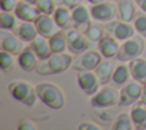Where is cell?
Instances as JSON below:
<instances>
[{"mask_svg":"<svg viewBox=\"0 0 146 130\" xmlns=\"http://www.w3.org/2000/svg\"><path fill=\"white\" fill-rule=\"evenodd\" d=\"M136 1L135 0H120L117 5V14L116 18L127 23L133 22L137 9H136Z\"/></svg>","mask_w":146,"mask_h":130,"instance_id":"cell-19","label":"cell"},{"mask_svg":"<svg viewBox=\"0 0 146 130\" xmlns=\"http://www.w3.org/2000/svg\"><path fill=\"white\" fill-rule=\"evenodd\" d=\"M129 70L131 78L143 86L146 84V59L141 58L140 56L129 62Z\"/></svg>","mask_w":146,"mask_h":130,"instance_id":"cell-22","label":"cell"},{"mask_svg":"<svg viewBox=\"0 0 146 130\" xmlns=\"http://www.w3.org/2000/svg\"><path fill=\"white\" fill-rule=\"evenodd\" d=\"M143 84L136 80L127 82L120 90V106H130L138 101L141 97Z\"/></svg>","mask_w":146,"mask_h":130,"instance_id":"cell-8","label":"cell"},{"mask_svg":"<svg viewBox=\"0 0 146 130\" xmlns=\"http://www.w3.org/2000/svg\"><path fill=\"white\" fill-rule=\"evenodd\" d=\"M8 91L14 99L29 107H32L38 98L35 86L24 80H13L8 84Z\"/></svg>","mask_w":146,"mask_h":130,"instance_id":"cell-3","label":"cell"},{"mask_svg":"<svg viewBox=\"0 0 146 130\" xmlns=\"http://www.w3.org/2000/svg\"><path fill=\"white\" fill-rule=\"evenodd\" d=\"M25 1H27V2H30V3H33V5H35L38 0H25Z\"/></svg>","mask_w":146,"mask_h":130,"instance_id":"cell-40","label":"cell"},{"mask_svg":"<svg viewBox=\"0 0 146 130\" xmlns=\"http://www.w3.org/2000/svg\"><path fill=\"white\" fill-rule=\"evenodd\" d=\"M34 25L38 30V33L47 39H50L54 34H56L58 31L62 30L56 23L55 18L51 15H46V14H41L34 21Z\"/></svg>","mask_w":146,"mask_h":130,"instance_id":"cell-13","label":"cell"},{"mask_svg":"<svg viewBox=\"0 0 146 130\" xmlns=\"http://www.w3.org/2000/svg\"><path fill=\"white\" fill-rule=\"evenodd\" d=\"M140 100L143 103L146 104V84L143 86V92H141V97H140Z\"/></svg>","mask_w":146,"mask_h":130,"instance_id":"cell-38","label":"cell"},{"mask_svg":"<svg viewBox=\"0 0 146 130\" xmlns=\"http://www.w3.org/2000/svg\"><path fill=\"white\" fill-rule=\"evenodd\" d=\"M16 15H13L10 11L1 10L0 14V27L3 30L11 31L16 26Z\"/></svg>","mask_w":146,"mask_h":130,"instance_id":"cell-30","label":"cell"},{"mask_svg":"<svg viewBox=\"0 0 146 130\" xmlns=\"http://www.w3.org/2000/svg\"><path fill=\"white\" fill-rule=\"evenodd\" d=\"M113 1H117V2H119V1H120V0H113Z\"/></svg>","mask_w":146,"mask_h":130,"instance_id":"cell-41","label":"cell"},{"mask_svg":"<svg viewBox=\"0 0 146 130\" xmlns=\"http://www.w3.org/2000/svg\"><path fill=\"white\" fill-rule=\"evenodd\" d=\"M21 40L24 42H31L39 33L33 22H24L16 24V26L11 30Z\"/></svg>","mask_w":146,"mask_h":130,"instance_id":"cell-20","label":"cell"},{"mask_svg":"<svg viewBox=\"0 0 146 130\" xmlns=\"http://www.w3.org/2000/svg\"><path fill=\"white\" fill-rule=\"evenodd\" d=\"M137 6H139V8L146 13V0H135Z\"/></svg>","mask_w":146,"mask_h":130,"instance_id":"cell-37","label":"cell"},{"mask_svg":"<svg viewBox=\"0 0 146 130\" xmlns=\"http://www.w3.org/2000/svg\"><path fill=\"white\" fill-rule=\"evenodd\" d=\"M132 128H133V123L131 115L125 112L120 113L112 125L113 130H131Z\"/></svg>","mask_w":146,"mask_h":130,"instance_id":"cell-28","label":"cell"},{"mask_svg":"<svg viewBox=\"0 0 146 130\" xmlns=\"http://www.w3.org/2000/svg\"><path fill=\"white\" fill-rule=\"evenodd\" d=\"M71 10H72V18H73V27L84 33L88 30V27L91 25L90 10L81 3L75 6Z\"/></svg>","mask_w":146,"mask_h":130,"instance_id":"cell-14","label":"cell"},{"mask_svg":"<svg viewBox=\"0 0 146 130\" xmlns=\"http://www.w3.org/2000/svg\"><path fill=\"white\" fill-rule=\"evenodd\" d=\"M31 48L33 49V51L36 54V56L39 57V59H46L48 58L52 51H51V48H50V44H49V39L38 34L32 41H31Z\"/></svg>","mask_w":146,"mask_h":130,"instance_id":"cell-23","label":"cell"},{"mask_svg":"<svg viewBox=\"0 0 146 130\" xmlns=\"http://www.w3.org/2000/svg\"><path fill=\"white\" fill-rule=\"evenodd\" d=\"M17 3H18V0H0L1 10H5V11H13V10H15Z\"/></svg>","mask_w":146,"mask_h":130,"instance_id":"cell-34","label":"cell"},{"mask_svg":"<svg viewBox=\"0 0 146 130\" xmlns=\"http://www.w3.org/2000/svg\"><path fill=\"white\" fill-rule=\"evenodd\" d=\"M17 57H18V65L25 72H31V71L35 70L38 64H39V62H40L39 57L33 51L31 46L25 47L23 49V51Z\"/></svg>","mask_w":146,"mask_h":130,"instance_id":"cell-17","label":"cell"},{"mask_svg":"<svg viewBox=\"0 0 146 130\" xmlns=\"http://www.w3.org/2000/svg\"><path fill=\"white\" fill-rule=\"evenodd\" d=\"M0 66H1L2 72L9 73L14 67V55L6 51V50H1V52H0Z\"/></svg>","mask_w":146,"mask_h":130,"instance_id":"cell-31","label":"cell"},{"mask_svg":"<svg viewBox=\"0 0 146 130\" xmlns=\"http://www.w3.org/2000/svg\"><path fill=\"white\" fill-rule=\"evenodd\" d=\"M60 1H62L63 6H65V7L70 8V9H72V8H74L75 6L80 5L82 0H60Z\"/></svg>","mask_w":146,"mask_h":130,"instance_id":"cell-36","label":"cell"},{"mask_svg":"<svg viewBox=\"0 0 146 130\" xmlns=\"http://www.w3.org/2000/svg\"><path fill=\"white\" fill-rule=\"evenodd\" d=\"M130 115L133 123V129L144 130L146 129V104L141 100L136 101L131 106Z\"/></svg>","mask_w":146,"mask_h":130,"instance_id":"cell-18","label":"cell"},{"mask_svg":"<svg viewBox=\"0 0 146 130\" xmlns=\"http://www.w3.org/2000/svg\"><path fill=\"white\" fill-rule=\"evenodd\" d=\"M35 5L40 10V13L46 15H52L57 8L55 0H38Z\"/></svg>","mask_w":146,"mask_h":130,"instance_id":"cell-32","label":"cell"},{"mask_svg":"<svg viewBox=\"0 0 146 130\" xmlns=\"http://www.w3.org/2000/svg\"><path fill=\"white\" fill-rule=\"evenodd\" d=\"M38 98L52 109H60L65 104V96L62 89L51 82H40L35 86Z\"/></svg>","mask_w":146,"mask_h":130,"instance_id":"cell-2","label":"cell"},{"mask_svg":"<svg viewBox=\"0 0 146 130\" xmlns=\"http://www.w3.org/2000/svg\"><path fill=\"white\" fill-rule=\"evenodd\" d=\"M114 70H115V62L113 60V58H106L105 60L103 59L99 63V65L95 68V73L99 80V83L100 84L108 83L110 80H112Z\"/></svg>","mask_w":146,"mask_h":130,"instance_id":"cell-21","label":"cell"},{"mask_svg":"<svg viewBox=\"0 0 146 130\" xmlns=\"http://www.w3.org/2000/svg\"><path fill=\"white\" fill-rule=\"evenodd\" d=\"M144 49H145L144 36L140 35L139 33L135 34L131 38L122 41L115 59L119 62H122V63L130 62V60L139 57L143 54Z\"/></svg>","mask_w":146,"mask_h":130,"instance_id":"cell-4","label":"cell"},{"mask_svg":"<svg viewBox=\"0 0 146 130\" xmlns=\"http://www.w3.org/2000/svg\"><path fill=\"white\" fill-rule=\"evenodd\" d=\"M98 49L104 58H115L120 49L119 40L105 33V35L98 42Z\"/></svg>","mask_w":146,"mask_h":130,"instance_id":"cell-16","label":"cell"},{"mask_svg":"<svg viewBox=\"0 0 146 130\" xmlns=\"http://www.w3.org/2000/svg\"><path fill=\"white\" fill-rule=\"evenodd\" d=\"M84 35L89 42H99L100 39L105 35V29L100 23H91V25L84 32Z\"/></svg>","mask_w":146,"mask_h":130,"instance_id":"cell-27","label":"cell"},{"mask_svg":"<svg viewBox=\"0 0 146 130\" xmlns=\"http://www.w3.org/2000/svg\"><path fill=\"white\" fill-rule=\"evenodd\" d=\"M14 11H15L16 17L21 21H24V22H33L34 23V21L41 15L36 5L30 3L25 0L18 1Z\"/></svg>","mask_w":146,"mask_h":130,"instance_id":"cell-15","label":"cell"},{"mask_svg":"<svg viewBox=\"0 0 146 130\" xmlns=\"http://www.w3.org/2000/svg\"><path fill=\"white\" fill-rule=\"evenodd\" d=\"M90 14L94 19L97 22L107 23L116 17L117 14V6L113 2H100L97 5H92L90 7Z\"/></svg>","mask_w":146,"mask_h":130,"instance_id":"cell-10","label":"cell"},{"mask_svg":"<svg viewBox=\"0 0 146 130\" xmlns=\"http://www.w3.org/2000/svg\"><path fill=\"white\" fill-rule=\"evenodd\" d=\"M104 1H106V0H88V2L91 3V5H97V3H100V2H104Z\"/></svg>","mask_w":146,"mask_h":130,"instance_id":"cell-39","label":"cell"},{"mask_svg":"<svg viewBox=\"0 0 146 130\" xmlns=\"http://www.w3.org/2000/svg\"><path fill=\"white\" fill-rule=\"evenodd\" d=\"M120 103V91L113 87L104 86L91 96L90 104L95 108H107Z\"/></svg>","mask_w":146,"mask_h":130,"instance_id":"cell-5","label":"cell"},{"mask_svg":"<svg viewBox=\"0 0 146 130\" xmlns=\"http://www.w3.org/2000/svg\"><path fill=\"white\" fill-rule=\"evenodd\" d=\"M0 47L1 50H6L14 56H18L25 48L23 40H21L13 31L9 32V30L3 29L0 31Z\"/></svg>","mask_w":146,"mask_h":130,"instance_id":"cell-9","label":"cell"},{"mask_svg":"<svg viewBox=\"0 0 146 130\" xmlns=\"http://www.w3.org/2000/svg\"><path fill=\"white\" fill-rule=\"evenodd\" d=\"M73 57L67 52H54L48 58L41 59L34 70L40 75H54L63 73L72 66Z\"/></svg>","mask_w":146,"mask_h":130,"instance_id":"cell-1","label":"cell"},{"mask_svg":"<svg viewBox=\"0 0 146 130\" xmlns=\"http://www.w3.org/2000/svg\"><path fill=\"white\" fill-rule=\"evenodd\" d=\"M79 130H99L100 128L92 122H82L78 127Z\"/></svg>","mask_w":146,"mask_h":130,"instance_id":"cell-35","label":"cell"},{"mask_svg":"<svg viewBox=\"0 0 146 130\" xmlns=\"http://www.w3.org/2000/svg\"><path fill=\"white\" fill-rule=\"evenodd\" d=\"M105 29V33L108 35H112L113 38H115L119 41H124L129 38H131L132 35H135V27L123 21L120 19H112L110 22H107L104 25Z\"/></svg>","mask_w":146,"mask_h":130,"instance_id":"cell-7","label":"cell"},{"mask_svg":"<svg viewBox=\"0 0 146 130\" xmlns=\"http://www.w3.org/2000/svg\"><path fill=\"white\" fill-rule=\"evenodd\" d=\"M131 74L129 70V65L127 64H120L115 66V70L112 75V81L115 86H124L127 82H129Z\"/></svg>","mask_w":146,"mask_h":130,"instance_id":"cell-26","label":"cell"},{"mask_svg":"<svg viewBox=\"0 0 146 130\" xmlns=\"http://www.w3.org/2000/svg\"><path fill=\"white\" fill-rule=\"evenodd\" d=\"M78 83L80 89L88 96L96 94L100 86L95 71H80L78 73Z\"/></svg>","mask_w":146,"mask_h":130,"instance_id":"cell-12","label":"cell"},{"mask_svg":"<svg viewBox=\"0 0 146 130\" xmlns=\"http://www.w3.org/2000/svg\"><path fill=\"white\" fill-rule=\"evenodd\" d=\"M66 35H67V49L72 54L79 55V54H82L83 51L88 50L89 40L84 35V33L72 27L66 32Z\"/></svg>","mask_w":146,"mask_h":130,"instance_id":"cell-11","label":"cell"},{"mask_svg":"<svg viewBox=\"0 0 146 130\" xmlns=\"http://www.w3.org/2000/svg\"><path fill=\"white\" fill-rule=\"evenodd\" d=\"M49 44H50L52 54L54 52H64L67 48V35H66L65 30H60L56 34H54L49 39Z\"/></svg>","mask_w":146,"mask_h":130,"instance_id":"cell-25","label":"cell"},{"mask_svg":"<svg viewBox=\"0 0 146 130\" xmlns=\"http://www.w3.org/2000/svg\"><path fill=\"white\" fill-rule=\"evenodd\" d=\"M17 129H19V130H36L38 127H36V124L32 120H30V119H22L19 121L18 125H17Z\"/></svg>","mask_w":146,"mask_h":130,"instance_id":"cell-33","label":"cell"},{"mask_svg":"<svg viewBox=\"0 0 146 130\" xmlns=\"http://www.w3.org/2000/svg\"><path fill=\"white\" fill-rule=\"evenodd\" d=\"M103 60V55L100 51L96 50H86L82 54H79L72 63V68L80 71H95V68Z\"/></svg>","mask_w":146,"mask_h":130,"instance_id":"cell-6","label":"cell"},{"mask_svg":"<svg viewBox=\"0 0 146 130\" xmlns=\"http://www.w3.org/2000/svg\"><path fill=\"white\" fill-rule=\"evenodd\" d=\"M133 27L137 33L146 38V13L145 11L137 10L133 19Z\"/></svg>","mask_w":146,"mask_h":130,"instance_id":"cell-29","label":"cell"},{"mask_svg":"<svg viewBox=\"0 0 146 130\" xmlns=\"http://www.w3.org/2000/svg\"><path fill=\"white\" fill-rule=\"evenodd\" d=\"M56 23L62 30H70L73 27V18H72V10L65 6L57 7L52 14Z\"/></svg>","mask_w":146,"mask_h":130,"instance_id":"cell-24","label":"cell"}]
</instances>
